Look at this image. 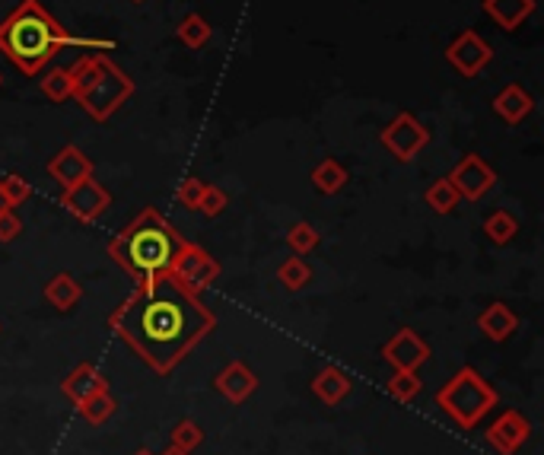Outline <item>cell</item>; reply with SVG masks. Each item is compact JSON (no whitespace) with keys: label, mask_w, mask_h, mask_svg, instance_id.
<instances>
[{"label":"cell","mask_w":544,"mask_h":455,"mask_svg":"<svg viewBox=\"0 0 544 455\" xmlns=\"http://www.w3.org/2000/svg\"><path fill=\"white\" fill-rule=\"evenodd\" d=\"M109 328L153 373L169 376L217 328V315L172 274H156L134 284L109 315Z\"/></svg>","instance_id":"6da1fadb"},{"label":"cell","mask_w":544,"mask_h":455,"mask_svg":"<svg viewBox=\"0 0 544 455\" xmlns=\"http://www.w3.org/2000/svg\"><path fill=\"white\" fill-rule=\"evenodd\" d=\"M61 48L115 51V39H83V35H70L39 0H23V4L0 23V55L13 67H20L26 77L39 74Z\"/></svg>","instance_id":"7a4b0ae2"},{"label":"cell","mask_w":544,"mask_h":455,"mask_svg":"<svg viewBox=\"0 0 544 455\" xmlns=\"http://www.w3.org/2000/svg\"><path fill=\"white\" fill-rule=\"evenodd\" d=\"M185 242L188 239H182V233L160 210L147 207L109 242V255L134 277V284H144V280L156 274H169L172 261L185 249Z\"/></svg>","instance_id":"3957f363"},{"label":"cell","mask_w":544,"mask_h":455,"mask_svg":"<svg viewBox=\"0 0 544 455\" xmlns=\"http://www.w3.org/2000/svg\"><path fill=\"white\" fill-rule=\"evenodd\" d=\"M497 401H500L497 389L475 370V366H462V370L449 376L440 385V392H436V405H440L443 414L462 430H475L481 420L497 408Z\"/></svg>","instance_id":"277c9868"},{"label":"cell","mask_w":544,"mask_h":455,"mask_svg":"<svg viewBox=\"0 0 544 455\" xmlns=\"http://www.w3.org/2000/svg\"><path fill=\"white\" fill-rule=\"evenodd\" d=\"M96 61H99L96 77L77 96V102L93 121H109L121 105L134 96V80L109 55H105V51H96Z\"/></svg>","instance_id":"5b68a950"},{"label":"cell","mask_w":544,"mask_h":455,"mask_svg":"<svg viewBox=\"0 0 544 455\" xmlns=\"http://www.w3.org/2000/svg\"><path fill=\"white\" fill-rule=\"evenodd\" d=\"M379 144L389 150L398 163H411L417 153H424V147L430 144V128L424 121H417L411 112H398L389 125L382 128Z\"/></svg>","instance_id":"8992f818"},{"label":"cell","mask_w":544,"mask_h":455,"mask_svg":"<svg viewBox=\"0 0 544 455\" xmlns=\"http://www.w3.org/2000/svg\"><path fill=\"white\" fill-rule=\"evenodd\" d=\"M169 274H172L175 280H179V284H182L188 293L201 296V293L220 277V261H217L214 255H210L207 249H201V245L185 242V249L179 252V258L172 261Z\"/></svg>","instance_id":"52a82bcc"},{"label":"cell","mask_w":544,"mask_h":455,"mask_svg":"<svg viewBox=\"0 0 544 455\" xmlns=\"http://www.w3.org/2000/svg\"><path fill=\"white\" fill-rule=\"evenodd\" d=\"M446 179L455 185V191H459V198H468V201H481L490 188L497 185V169L484 163V156L478 153H468L462 156L459 163H455V169L446 175Z\"/></svg>","instance_id":"ba28073f"},{"label":"cell","mask_w":544,"mask_h":455,"mask_svg":"<svg viewBox=\"0 0 544 455\" xmlns=\"http://www.w3.org/2000/svg\"><path fill=\"white\" fill-rule=\"evenodd\" d=\"M529 436H532L529 417L516 408H506L503 414L494 417V424L487 427L484 440L497 455H516L525 443H529Z\"/></svg>","instance_id":"9c48e42d"},{"label":"cell","mask_w":544,"mask_h":455,"mask_svg":"<svg viewBox=\"0 0 544 455\" xmlns=\"http://www.w3.org/2000/svg\"><path fill=\"white\" fill-rule=\"evenodd\" d=\"M446 61L459 70L462 77H478L481 70L494 61V48H490L475 29L459 32L446 48Z\"/></svg>","instance_id":"30bf717a"},{"label":"cell","mask_w":544,"mask_h":455,"mask_svg":"<svg viewBox=\"0 0 544 455\" xmlns=\"http://www.w3.org/2000/svg\"><path fill=\"white\" fill-rule=\"evenodd\" d=\"M109 204H112V195L93 179V175H90V179L77 182L74 188L61 191V207L67 210V214H74L77 220H83V223L99 220L105 210H109Z\"/></svg>","instance_id":"8fae6325"},{"label":"cell","mask_w":544,"mask_h":455,"mask_svg":"<svg viewBox=\"0 0 544 455\" xmlns=\"http://www.w3.org/2000/svg\"><path fill=\"white\" fill-rule=\"evenodd\" d=\"M382 360L392 370H420L430 360V344L414 328H401L382 344Z\"/></svg>","instance_id":"7c38bea8"},{"label":"cell","mask_w":544,"mask_h":455,"mask_svg":"<svg viewBox=\"0 0 544 455\" xmlns=\"http://www.w3.org/2000/svg\"><path fill=\"white\" fill-rule=\"evenodd\" d=\"M48 175L55 179L61 191L74 188L77 182L90 179L93 175V160L86 156L77 144H64L55 156L48 160Z\"/></svg>","instance_id":"4fadbf2b"},{"label":"cell","mask_w":544,"mask_h":455,"mask_svg":"<svg viewBox=\"0 0 544 455\" xmlns=\"http://www.w3.org/2000/svg\"><path fill=\"white\" fill-rule=\"evenodd\" d=\"M214 389L230 401V405H242V401H249L258 389V376L245 366L242 360H230L217 373L214 379Z\"/></svg>","instance_id":"5bb4252c"},{"label":"cell","mask_w":544,"mask_h":455,"mask_svg":"<svg viewBox=\"0 0 544 455\" xmlns=\"http://www.w3.org/2000/svg\"><path fill=\"white\" fill-rule=\"evenodd\" d=\"M61 392H64L70 401H74V405H80L83 398H90V395H96V392H109V379H105V373L99 370L96 363L83 360V363H77L74 370H70V373L64 376Z\"/></svg>","instance_id":"9a60e30c"},{"label":"cell","mask_w":544,"mask_h":455,"mask_svg":"<svg viewBox=\"0 0 544 455\" xmlns=\"http://www.w3.org/2000/svg\"><path fill=\"white\" fill-rule=\"evenodd\" d=\"M490 109H494V115H500L506 125H519V121H525L532 115L535 96L519 83H506L503 90L494 96V102H490Z\"/></svg>","instance_id":"2e32d148"},{"label":"cell","mask_w":544,"mask_h":455,"mask_svg":"<svg viewBox=\"0 0 544 455\" xmlns=\"http://www.w3.org/2000/svg\"><path fill=\"white\" fill-rule=\"evenodd\" d=\"M478 331L494 344L510 341L519 331V315L506 306V303H490L481 315H478Z\"/></svg>","instance_id":"e0dca14e"},{"label":"cell","mask_w":544,"mask_h":455,"mask_svg":"<svg viewBox=\"0 0 544 455\" xmlns=\"http://www.w3.org/2000/svg\"><path fill=\"white\" fill-rule=\"evenodd\" d=\"M350 389H354V382H350V376L341 370V366H322L312 379V395L319 398L325 408L341 405V401L350 395Z\"/></svg>","instance_id":"ac0fdd59"},{"label":"cell","mask_w":544,"mask_h":455,"mask_svg":"<svg viewBox=\"0 0 544 455\" xmlns=\"http://www.w3.org/2000/svg\"><path fill=\"white\" fill-rule=\"evenodd\" d=\"M481 10L494 20L503 32H516L535 13V0H484Z\"/></svg>","instance_id":"d6986e66"},{"label":"cell","mask_w":544,"mask_h":455,"mask_svg":"<svg viewBox=\"0 0 544 455\" xmlns=\"http://www.w3.org/2000/svg\"><path fill=\"white\" fill-rule=\"evenodd\" d=\"M80 296H83V290H80V284H77V277L74 274H67V271H61V274H55L45 284V300L55 306L58 312H70L77 303H80Z\"/></svg>","instance_id":"ffe728a7"},{"label":"cell","mask_w":544,"mask_h":455,"mask_svg":"<svg viewBox=\"0 0 544 455\" xmlns=\"http://www.w3.org/2000/svg\"><path fill=\"white\" fill-rule=\"evenodd\" d=\"M312 185H315V191H322V195H338V191L347 185V169L335 160V156H325V160L312 169Z\"/></svg>","instance_id":"44dd1931"},{"label":"cell","mask_w":544,"mask_h":455,"mask_svg":"<svg viewBox=\"0 0 544 455\" xmlns=\"http://www.w3.org/2000/svg\"><path fill=\"white\" fill-rule=\"evenodd\" d=\"M115 411H118V401L112 398V392H96V395L83 398L80 405H77V414H80L90 427L109 424V420L115 417Z\"/></svg>","instance_id":"7402d4cb"},{"label":"cell","mask_w":544,"mask_h":455,"mask_svg":"<svg viewBox=\"0 0 544 455\" xmlns=\"http://www.w3.org/2000/svg\"><path fill=\"white\" fill-rule=\"evenodd\" d=\"M424 201H427V207L433 210V214H440V217L452 214V210L462 204L459 191H455V185H452L449 179H436V182L424 191Z\"/></svg>","instance_id":"603a6c76"},{"label":"cell","mask_w":544,"mask_h":455,"mask_svg":"<svg viewBox=\"0 0 544 455\" xmlns=\"http://www.w3.org/2000/svg\"><path fill=\"white\" fill-rule=\"evenodd\" d=\"M175 35H179V42L188 48H204L210 42V35H214V29H210V23L201 13H188L185 20L175 26Z\"/></svg>","instance_id":"cb8c5ba5"},{"label":"cell","mask_w":544,"mask_h":455,"mask_svg":"<svg viewBox=\"0 0 544 455\" xmlns=\"http://www.w3.org/2000/svg\"><path fill=\"white\" fill-rule=\"evenodd\" d=\"M420 389H424V379H420L417 370H392L389 382H385V392L395 401H414Z\"/></svg>","instance_id":"d4e9b609"},{"label":"cell","mask_w":544,"mask_h":455,"mask_svg":"<svg viewBox=\"0 0 544 455\" xmlns=\"http://www.w3.org/2000/svg\"><path fill=\"white\" fill-rule=\"evenodd\" d=\"M516 233H519V223H516V217L510 214V210H494V214L484 220V236L494 245L513 242Z\"/></svg>","instance_id":"484cf974"},{"label":"cell","mask_w":544,"mask_h":455,"mask_svg":"<svg viewBox=\"0 0 544 455\" xmlns=\"http://www.w3.org/2000/svg\"><path fill=\"white\" fill-rule=\"evenodd\" d=\"M319 242H322V236L309 220H296L287 230V245H290L293 255H309V252L319 249Z\"/></svg>","instance_id":"4316f807"},{"label":"cell","mask_w":544,"mask_h":455,"mask_svg":"<svg viewBox=\"0 0 544 455\" xmlns=\"http://www.w3.org/2000/svg\"><path fill=\"white\" fill-rule=\"evenodd\" d=\"M277 280L284 284L290 293H296V290H303L309 280H312V268L303 261V255H290L284 265L277 268Z\"/></svg>","instance_id":"83f0119b"},{"label":"cell","mask_w":544,"mask_h":455,"mask_svg":"<svg viewBox=\"0 0 544 455\" xmlns=\"http://www.w3.org/2000/svg\"><path fill=\"white\" fill-rule=\"evenodd\" d=\"M42 93L51 102H67L74 99V83H70V70L67 67H55L42 77Z\"/></svg>","instance_id":"f1b7e54d"},{"label":"cell","mask_w":544,"mask_h":455,"mask_svg":"<svg viewBox=\"0 0 544 455\" xmlns=\"http://www.w3.org/2000/svg\"><path fill=\"white\" fill-rule=\"evenodd\" d=\"M201 443H204V427L198 424V420L185 417L172 427V446H179L185 452H195Z\"/></svg>","instance_id":"f546056e"},{"label":"cell","mask_w":544,"mask_h":455,"mask_svg":"<svg viewBox=\"0 0 544 455\" xmlns=\"http://www.w3.org/2000/svg\"><path fill=\"white\" fill-rule=\"evenodd\" d=\"M0 191H4V198H7V204L16 210L20 204H26L29 201V195H32V185L23 179V175H4V179H0Z\"/></svg>","instance_id":"4dcf8cb0"},{"label":"cell","mask_w":544,"mask_h":455,"mask_svg":"<svg viewBox=\"0 0 544 455\" xmlns=\"http://www.w3.org/2000/svg\"><path fill=\"white\" fill-rule=\"evenodd\" d=\"M226 204H230V198H226V191L223 188H217V185H204V195H201V204H198V210L204 217H220L223 210H226Z\"/></svg>","instance_id":"1f68e13d"},{"label":"cell","mask_w":544,"mask_h":455,"mask_svg":"<svg viewBox=\"0 0 544 455\" xmlns=\"http://www.w3.org/2000/svg\"><path fill=\"white\" fill-rule=\"evenodd\" d=\"M201 195H204V182L195 179V175H188V179L179 182V191H175V201H179L182 207H188V210H198Z\"/></svg>","instance_id":"d6a6232c"},{"label":"cell","mask_w":544,"mask_h":455,"mask_svg":"<svg viewBox=\"0 0 544 455\" xmlns=\"http://www.w3.org/2000/svg\"><path fill=\"white\" fill-rule=\"evenodd\" d=\"M23 236V220L16 217V210H4L0 214V242H13Z\"/></svg>","instance_id":"836d02e7"},{"label":"cell","mask_w":544,"mask_h":455,"mask_svg":"<svg viewBox=\"0 0 544 455\" xmlns=\"http://www.w3.org/2000/svg\"><path fill=\"white\" fill-rule=\"evenodd\" d=\"M163 455H191V452H185L179 446H169V449H163Z\"/></svg>","instance_id":"e575fe53"},{"label":"cell","mask_w":544,"mask_h":455,"mask_svg":"<svg viewBox=\"0 0 544 455\" xmlns=\"http://www.w3.org/2000/svg\"><path fill=\"white\" fill-rule=\"evenodd\" d=\"M4 210H13V207L7 204V198H4V191H0V214H4Z\"/></svg>","instance_id":"d590c367"},{"label":"cell","mask_w":544,"mask_h":455,"mask_svg":"<svg viewBox=\"0 0 544 455\" xmlns=\"http://www.w3.org/2000/svg\"><path fill=\"white\" fill-rule=\"evenodd\" d=\"M134 455H153V452H150V449H137Z\"/></svg>","instance_id":"8d00e7d4"},{"label":"cell","mask_w":544,"mask_h":455,"mask_svg":"<svg viewBox=\"0 0 544 455\" xmlns=\"http://www.w3.org/2000/svg\"><path fill=\"white\" fill-rule=\"evenodd\" d=\"M134 4H144V0H134Z\"/></svg>","instance_id":"74e56055"},{"label":"cell","mask_w":544,"mask_h":455,"mask_svg":"<svg viewBox=\"0 0 544 455\" xmlns=\"http://www.w3.org/2000/svg\"><path fill=\"white\" fill-rule=\"evenodd\" d=\"M0 83H4V77H0Z\"/></svg>","instance_id":"f35d334b"}]
</instances>
